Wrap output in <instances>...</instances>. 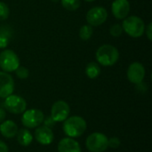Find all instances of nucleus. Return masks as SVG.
Wrapping results in <instances>:
<instances>
[{
	"instance_id": "obj_14",
	"label": "nucleus",
	"mask_w": 152,
	"mask_h": 152,
	"mask_svg": "<svg viewBox=\"0 0 152 152\" xmlns=\"http://www.w3.org/2000/svg\"><path fill=\"white\" fill-rule=\"evenodd\" d=\"M58 152H81V147L74 138L65 137L58 143Z\"/></svg>"
},
{
	"instance_id": "obj_26",
	"label": "nucleus",
	"mask_w": 152,
	"mask_h": 152,
	"mask_svg": "<svg viewBox=\"0 0 152 152\" xmlns=\"http://www.w3.org/2000/svg\"><path fill=\"white\" fill-rule=\"evenodd\" d=\"M145 33H146V36H147V37L149 38V40H151L152 39V23L151 22H150L149 23V25L147 26V28H145V31H144Z\"/></svg>"
},
{
	"instance_id": "obj_23",
	"label": "nucleus",
	"mask_w": 152,
	"mask_h": 152,
	"mask_svg": "<svg viewBox=\"0 0 152 152\" xmlns=\"http://www.w3.org/2000/svg\"><path fill=\"white\" fill-rule=\"evenodd\" d=\"M15 74L20 79H26L29 76V71L27 68L19 66L17 69L15 70Z\"/></svg>"
},
{
	"instance_id": "obj_11",
	"label": "nucleus",
	"mask_w": 152,
	"mask_h": 152,
	"mask_svg": "<svg viewBox=\"0 0 152 152\" xmlns=\"http://www.w3.org/2000/svg\"><path fill=\"white\" fill-rule=\"evenodd\" d=\"M14 81L12 77L4 71H0V98H6L12 94Z\"/></svg>"
},
{
	"instance_id": "obj_6",
	"label": "nucleus",
	"mask_w": 152,
	"mask_h": 152,
	"mask_svg": "<svg viewBox=\"0 0 152 152\" xmlns=\"http://www.w3.org/2000/svg\"><path fill=\"white\" fill-rule=\"evenodd\" d=\"M44 118H45V115L40 110L30 109V110H26L22 113L21 123L25 127L28 129L37 128V126L42 125Z\"/></svg>"
},
{
	"instance_id": "obj_24",
	"label": "nucleus",
	"mask_w": 152,
	"mask_h": 152,
	"mask_svg": "<svg viewBox=\"0 0 152 152\" xmlns=\"http://www.w3.org/2000/svg\"><path fill=\"white\" fill-rule=\"evenodd\" d=\"M121 144V142L119 140V138L114 136L111 137L108 140V147L111 148V149H118Z\"/></svg>"
},
{
	"instance_id": "obj_2",
	"label": "nucleus",
	"mask_w": 152,
	"mask_h": 152,
	"mask_svg": "<svg viewBox=\"0 0 152 152\" xmlns=\"http://www.w3.org/2000/svg\"><path fill=\"white\" fill-rule=\"evenodd\" d=\"M96 60L104 67L113 66L119 59L118 50L111 45H103L96 51Z\"/></svg>"
},
{
	"instance_id": "obj_12",
	"label": "nucleus",
	"mask_w": 152,
	"mask_h": 152,
	"mask_svg": "<svg viewBox=\"0 0 152 152\" xmlns=\"http://www.w3.org/2000/svg\"><path fill=\"white\" fill-rule=\"evenodd\" d=\"M34 138L41 145H49L53 142L54 135L53 130L45 126H39L36 128Z\"/></svg>"
},
{
	"instance_id": "obj_25",
	"label": "nucleus",
	"mask_w": 152,
	"mask_h": 152,
	"mask_svg": "<svg viewBox=\"0 0 152 152\" xmlns=\"http://www.w3.org/2000/svg\"><path fill=\"white\" fill-rule=\"evenodd\" d=\"M43 126H46V127H49V128H53L55 126V124L56 122L53 119V118L51 116H47V117H45L44 120H43Z\"/></svg>"
},
{
	"instance_id": "obj_30",
	"label": "nucleus",
	"mask_w": 152,
	"mask_h": 152,
	"mask_svg": "<svg viewBox=\"0 0 152 152\" xmlns=\"http://www.w3.org/2000/svg\"><path fill=\"white\" fill-rule=\"evenodd\" d=\"M89 152H90V151H89Z\"/></svg>"
},
{
	"instance_id": "obj_29",
	"label": "nucleus",
	"mask_w": 152,
	"mask_h": 152,
	"mask_svg": "<svg viewBox=\"0 0 152 152\" xmlns=\"http://www.w3.org/2000/svg\"><path fill=\"white\" fill-rule=\"evenodd\" d=\"M85 1H86V2H94L95 0H85Z\"/></svg>"
},
{
	"instance_id": "obj_22",
	"label": "nucleus",
	"mask_w": 152,
	"mask_h": 152,
	"mask_svg": "<svg viewBox=\"0 0 152 152\" xmlns=\"http://www.w3.org/2000/svg\"><path fill=\"white\" fill-rule=\"evenodd\" d=\"M110 33L114 37H118L123 33V28L120 24H114L110 27Z\"/></svg>"
},
{
	"instance_id": "obj_28",
	"label": "nucleus",
	"mask_w": 152,
	"mask_h": 152,
	"mask_svg": "<svg viewBox=\"0 0 152 152\" xmlns=\"http://www.w3.org/2000/svg\"><path fill=\"white\" fill-rule=\"evenodd\" d=\"M5 118H6V113L5 111L3 110V109H0V124L5 120Z\"/></svg>"
},
{
	"instance_id": "obj_18",
	"label": "nucleus",
	"mask_w": 152,
	"mask_h": 152,
	"mask_svg": "<svg viewBox=\"0 0 152 152\" xmlns=\"http://www.w3.org/2000/svg\"><path fill=\"white\" fill-rule=\"evenodd\" d=\"M93 34H94L93 26H91L89 24L82 26L79 29V37L84 41L89 40L92 37Z\"/></svg>"
},
{
	"instance_id": "obj_9",
	"label": "nucleus",
	"mask_w": 152,
	"mask_h": 152,
	"mask_svg": "<svg viewBox=\"0 0 152 152\" xmlns=\"http://www.w3.org/2000/svg\"><path fill=\"white\" fill-rule=\"evenodd\" d=\"M108 18V12L102 6L91 8L86 13V20L91 26H100L103 24Z\"/></svg>"
},
{
	"instance_id": "obj_21",
	"label": "nucleus",
	"mask_w": 152,
	"mask_h": 152,
	"mask_svg": "<svg viewBox=\"0 0 152 152\" xmlns=\"http://www.w3.org/2000/svg\"><path fill=\"white\" fill-rule=\"evenodd\" d=\"M9 13H10V10L8 5L0 1V20H4L9 17Z\"/></svg>"
},
{
	"instance_id": "obj_1",
	"label": "nucleus",
	"mask_w": 152,
	"mask_h": 152,
	"mask_svg": "<svg viewBox=\"0 0 152 152\" xmlns=\"http://www.w3.org/2000/svg\"><path fill=\"white\" fill-rule=\"evenodd\" d=\"M87 128L86 121L80 116L69 117L63 121L62 129L67 137L77 138L84 134Z\"/></svg>"
},
{
	"instance_id": "obj_8",
	"label": "nucleus",
	"mask_w": 152,
	"mask_h": 152,
	"mask_svg": "<svg viewBox=\"0 0 152 152\" xmlns=\"http://www.w3.org/2000/svg\"><path fill=\"white\" fill-rule=\"evenodd\" d=\"M70 113V108L69 105L62 100H59L55 102L52 108H51V117L53 119L57 122H63L66 120Z\"/></svg>"
},
{
	"instance_id": "obj_3",
	"label": "nucleus",
	"mask_w": 152,
	"mask_h": 152,
	"mask_svg": "<svg viewBox=\"0 0 152 152\" xmlns=\"http://www.w3.org/2000/svg\"><path fill=\"white\" fill-rule=\"evenodd\" d=\"M123 30L131 37H141L145 31L144 21L138 16L131 15L125 18L122 24Z\"/></svg>"
},
{
	"instance_id": "obj_27",
	"label": "nucleus",
	"mask_w": 152,
	"mask_h": 152,
	"mask_svg": "<svg viewBox=\"0 0 152 152\" xmlns=\"http://www.w3.org/2000/svg\"><path fill=\"white\" fill-rule=\"evenodd\" d=\"M0 152H9L7 144L1 140H0Z\"/></svg>"
},
{
	"instance_id": "obj_15",
	"label": "nucleus",
	"mask_w": 152,
	"mask_h": 152,
	"mask_svg": "<svg viewBox=\"0 0 152 152\" xmlns=\"http://www.w3.org/2000/svg\"><path fill=\"white\" fill-rule=\"evenodd\" d=\"M19 131L17 124L12 120H4L0 124V134L7 139L14 138Z\"/></svg>"
},
{
	"instance_id": "obj_20",
	"label": "nucleus",
	"mask_w": 152,
	"mask_h": 152,
	"mask_svg": "<svg viewBox=\"0 0 152 152\" xmlns=\"http://www.w3.org/2000/svg\"><path fill=\"white\" fill-rule=\"evenodd\" d=\"M10 39V34L9 32L5 31L3 28L0 30V49H4L8 45Z\"/></svg>"
},
{
	"instance_id": "obj_7",
	"label": "nucleus",
	"mask_w": 152,
	"mask_h": 152,
	"mask_svg": "<svg viewBox=\"0 0 152 152\" xmlns=\"http://www.w3.org/2000/svg\"><path fill=\"white\" fill-rule=\"evenodd\" d=\"M4 99V109L12 114H22L27 109L26 101L20 95L11 94Z\"/></svg>"
},
{
	"instance_id": "obj_17",
	"label": "nucleus",
	"mask_w": 152,
	"mask_h": 152,
	"mask_svg": "<svg viewBox=\"0 0 152 152\" xmlns=\"http://www.w3.org/2000/svg\"><path fill=\"white\" fill-rule=\"evenodd\" d=\"M86 74L91 79H94L98 77L99 75L101 74V68L99 64L94 61L88 63L86 67Z\"/></svg>"
},
{
	"instance_id": "obj_19",
	"label": "nucleus",
	"mask_w": 152,
	"mask_h": 152,
	"mask_svg": "<svg viewBox=\"0 0 152 152\" xmlns=\"http://www.w3.org/2000/svg\"><path fill=\"white\" fill-rule=\"evenodd\" d=\"M62 6L69 11H76L80 7V0H61Z\"/></svg>"
},
{
	"instance_id": "obj_10",
	"label": "nucleus",
	"mask_w": 152,
	"mask_h": 152,
	"mask_svg": "<svg viewBox=\"0 0 152 152\" xmlns=\"http://www.w3.org/2000/svg\"><path fill=\"white\" fill-rule=\"evenodd\" d=\"M145 74H146V71H145L144 66L138 61L133 62L128 67L127 78L131 83L134 85H138L142 83L145 77Z\"/></svg>"
},
{
	"instance_id": "obj_13",
	"label": "nucleus",
	"mask_w": 152,
	"mask_h": 152,
	"mask_svg": "<svg viewBox=\"0 0 152 152\" xmlns=\"http://www.w3.org/2000/svg\"><path fill=\"white\" fill-rule=\"evenodd\" d=\"M111 11L115 18L123 20L130 12V3L128 0H114L111 5Z\"/></svg>"
},
{
	"instance_id": "obj_5",
	"label": "nucleus",
	"mask_w": 152,
	"mask_h": 152,
	"mask_svg": "<svg viewBox=\"0 0 152 152\" xmlns=\"http://www.w3.org/2000/svg\"><path fill=\"white\" fill-rule=\"evenodd\" d=\"M19 66V57L12 50L7 49L0 53V68L3 71L7 73L13 72Z\"/></svg>"
},
{
	"instance_id": "obj_16",
	"label": "nucleus",
	"mask_w": 152,
	"mask_h": 152,
	"mask_svg": "<svg viewBox=\"0 0 152 152\" xmlns=\"http://www.w3.org/2000/svg\"><path fill=\"white\" fill-rule=\"evenodd\" d=\"M15 137L17 138L18 143L23 147H28V145L31 144L33 141V135L30 133V131L27 128L20 129Z\"/></svg>"
},
{
	"instance_id": "obj_4",
	"label": "nucleus",
	"mask_w": 152,
	"mask_h": 152,
	"mask_svg": "<svg viewBox=\"0 0 152 152\" xmlns=\"http://www.w3.org/2000/svg\"><path fill=\"white\" fill-rule=\"evenodd\" d=\"M109 138L99 132L91 134L86 140V147L90 152H104L107 151Z\"/></svg>"
}]
</instances>
